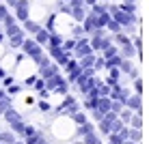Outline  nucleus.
Here are the masks:
<instances>
[{
    "label": "nucleus",
    "instance_id": "obj_1",
    "mask_svg": "<svg viewBox=\"0 0 149 144\" xmlns=\"http://www.w3.org/2000/svg\"><path fill=\"white\" fill-rule=\"evenodd\" d=\"M24 52L30 54V56H37V54H39L37 43H33V41H26V43H24Z\"/></svg>",
    "mask_w": 149,
    "mask_h": 144
},
{
    "label": "nucleus",
    "instance_id": "obj_2",
    "mask_svg": "<svg viewBox=\"0 0 149 144\" xmlns=\"http://www.w3.org/2000/svg\"><path fill=\"white\" fill-rule=\"evenodd\" d=\"M4 114H7V121H9V123H17V121H19L17 112H13V110H7Z\"/></svg>",
    "mask_w": 149,
    "mask_h": 144
},
{
    "label": "nucleus",
    "instance_id": "obj_3",
    "mask_svg": "<svg viewBox=\"0 0 149 144\" xmlns=\"http://www.w3.org/2000/svg\"><path fill=\"white\" fill-rule=\"evenodd\" d=\"M2 142H7V144H13V136H9V133H2V138H0Z\"/></svg>",
    "mask_w": 149,
    "mask_h": 144
},
{
    "label": "nucleus",
    "instance_id": "obj_4",
    "mask_svg": "<svg viewBox=\"0 0 149 144\" xmlns=\"http://www.w3.org/2000/svg\"><path fill=\"white\" fill-rule=\"evenodd\" d=\"M4 13H7V11H4V7H0V19L4 17Z\"/></svg>",
    "mask_w": 149,
    "mask_h": 144
}]
</instances>
